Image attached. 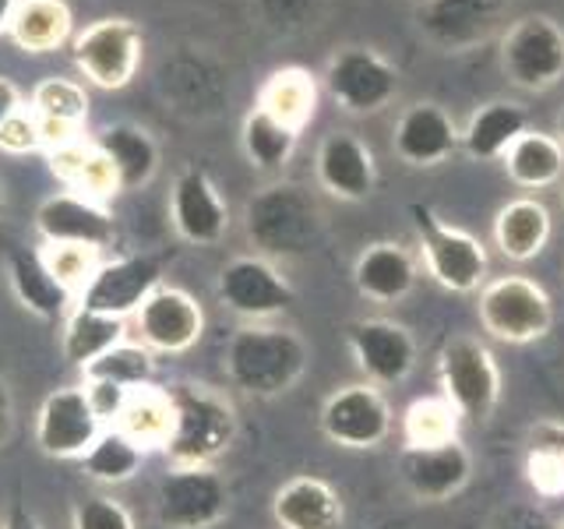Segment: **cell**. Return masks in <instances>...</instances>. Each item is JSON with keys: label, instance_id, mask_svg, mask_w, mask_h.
I'll return each instance as SVG.
<instances>
[{"label": "cell", "instance_id": "cell-1", "mask_svg": "<svg viewBox=\"0 0 564 529\" xmlns=\"http://www.w3.org/2000/svg\"><path fill=\"white\" fill-rule=\"evenodd\" d=\"M311 367V346L296 328L275 322H243L229 332L223 349V375L243 396H286Z\"/></svg>", "mask_w": 564, "mask_h": 529}, {"label": "cell", "instance_id": "cell-2", "mask_svg": "<svg viewBox=\"0 0 564 529\" xmlns=\"http://www.w3.org/2000/svg\"><path fill=\"white\" fill-rule=\"evenodd\" d=\"M243 229L261 258H300L322 240L325 216L307 187L293 181H272L247 198Z\"/></svg>", "mask_w": 564, "mask_h": 529}, {"label": "cell", "instance_id": "cell-3", "mask_svg": "<svg viewBox=\"0 0 564 529\" xmlns=\"http://www.w3.org/2000/svg\"><path fill=\"white\" fill-rule=\"evenodd\" d=\"M173 402V431L166 441L170 466H216L234 449L240 434V420L234 402L208 385L176 381L166 385Z\"/></svg>", "mask_w": 564, "mask_h": 529}, {"label": "cell", "instance_id": "cell-4", "mask_svg": "<svg viewBox=\"0 0 564 529\" xmlns=\"http://www.w3.org/2000/svg\"><path fill=\"white\" fill-rule=\"evenodd\" d=\"M480 328L505 346H533L554 328V300L529 276H494L476 293Z\"/></svg>", "mask_w": 564, "mask_h": 529}, {"label": "cell", "instance_id": "cell-5", "mask_svg": "<svg viewBox=\"0 0 564 529\" xmlns=\"http://www.w3.org/2000/svg\"><path fill=\"white\" fill-rule=\"evenodd\" d=\"M410 219L416 229V244H420V261L427 276L437 282L441 290L469 296L480 293L487 282V247L476 240L469 229H458L445 223L431 205L413 202L410 205Z\"/></svg>", "mask_w": 564, "mask_h": 529}, {"label": "cell", "instance_id": "cell-6", "mask_svg": "<svg viewBox=\"0 0 564 529\" xmlns=\"http://www.w3.org/2000/svg\"><path fill=\"white\" fill-rule=\"evenodd\" d=\"M437 385L458 417L473 423H487L501 406L505 378L494 353L476 335H448L437 349Z\"/></svg>", "mask_w": 564, "mask_h": 529}, {"label": "cell", "instance_id": "cell-7", "mask_svg": "<svg viewBox=\"0 0 564 529\" xmlns=\"http://www.w3.org/2000/svg\"><path fill=\"white\" fill-rule=\"evenodd\" d=\"M229 505L234 490L216 466H170L155 487V519L163 529H216Z\"/></svg>", "mask_w": 564, "mask_h": 529}, {"label": "cell", "instance_id": "cell-8", "mask_svg": "<svg viewBox=\"0 0 564 529\" xmlns=\"http://www.w3.org/2000/svg\"><path fill=\"white\" fill-rule=\"evenodd\" d=\"M317 428L332 441L335 449L346 452H375L392 438L395 417L384 399V388L370 381H349L339 385L322 402Z\"/></svg>", "mask_w": 564, "mask_h": 529}, {"label": "cell", "instance_id": "cell-9", "mask_svg": "<svg viewBox=\"0 0 564 529\" xmlns=\"http://www.w3.org/2000/svg\"><path fill=\"white\" fill-rule=\"evenodd\" d=\"M141 50H145L141 29L128 18H99L70 40V57L82 78L106 93L131 85L141 67Z\"/></svg>", "mask_w": 564, "mask_h": 529}, {"label": "cell", "instance_id": "cell-10", "mask_svg": "<svg viewBox=\"0 0 564 529\" xmlns=\"http://www.w3.org/2000/svg\"><path fill=\"white\" fill-rule=\"evenodd\" d=\"M216 296L229 314L243 322H275L293 307L296 290L269 258L237 255L219 269Z\"/></svg>", "mask_w": 564, "mask_h": 529}, {"label": "cell", "instance_id": "cell-11", "mask_svg": "<svg viewBox=\"0 0 564 529\" xmlns=\"http://www.w3.org/2000/svg\"><path fill=\"white\" fill-rule=\"evenodd\" d=\"M501 67L511 85L543 93L564 78V29L551 14H525L505 32Z\"/></svg>", "mask_w": 564, "mask_h": 529}, {"label": "cell", "instance_id": "cell-12", "mask_svg": "<svg viewBox=\"0 0 564 529\" xmlns=\"http://www.w3.org/2000/svg\"><path fill=\"white\" fill-rule=\"evenodd\" d=\"M346 346L357 360L364 381L378 388H395L420 364V343L402 322L392 317H357L346 325Z\"/></svg>", "mask_w": 564, "mask_h": 529}, {"label": "cell", "instance_id": "cell-13", "mask_svg": "<svg viewBox=\"0 0 564 529\" xmlns=\"http://www.w3.org/2000/svg\"><path fill=\"white\" fill-rule=\"evenodd\" d=\"M325 88L328 96L343 106L346 114H378L399 93V71L388 64L381 53L349 46L339 50L325 67Z\"/></svg>", "mask_w": 564, "mask_h": 529}, {"label": "cell", "instance_id": "cell-14", "mask_svg": "<svg viewBox=\"0 0 564 529\" xmlns=\"http://www.w3.org/2000/svg\"><path fill=\"white\" fill-rule=\"evenodd\" d=\"M102 434V420L96 417L82 385H64L40 402L35 413V449L46 458H82Z\"/></svg>", "mask_w": 564, "mask_h": 529}, {"label": "cell", "instance_id": "cell-15", "mask_svg": "<svg viewBox=\"0 0 564 529\" xmlns=\"http://www.w3.org/2000/svg\"><path fill=\"white\" fill-rule=\"evenodd\" d=\"M163 287V261L155 255H123L102 261L78 293V307L110 314V317H134V311Z\"/></svg>", "mask_w": 564, "mask_h": 529}, {"label": "cell", "instance_id": "cell-16", "mask_svg": "<svg viewBox=\"0 0 564 529\" xmlns=\"http://www.w3.org/2000/svg\"><path fill=\"white\" fill-rule=\"evenodd\" d=\"M399 484L420 505H445L458 498L473 481V452L463 445V438L448 445L431 449H402L399 452Z\"/></svg>", "mask_w": 564, "mask_h": 529}, {"label": "cell", "instance_id": "cell-17", "mask_svg": "<svg viewBox=\"0 0 564 529\" xmlns=\"http://www.w3.org/2000/svg\"><path fill=\"white\" fill-rule=\"evenodd\" d=\"M138 343L152 353H187L202 343L205 335V311L187 290L181 287H159L145 304L134 311Z\"/></svg>", "mask_w": 564, "mask_h": 529}, {"label": "cell", "instance_id": "cell-18", "mask_svg": "<svg viewBox=\"0 0 564 529\" xmlns=\"http://www.w3.org/2000/svg\"><path fill=\"white\" fill-rule=\"evenodd\" d=\"M35 229L43 244H82L93 251H106L117 244L113 212L78 191H57L35 208Z\"/></svg>", "mask_w": 564, "mask_h": 529}, {"label": "cell", "instance_id": "cell-19", "mask_svg": "<svg viewBox=\"0 0 564 529\" xmlns=\"http://www.w3.org/2000/svg\"><path fill=\"white\" fill-rule=\"evenodd\" d=\"M170 219L173 229L187 244H219L229 229V205L223 202L219 187L202 166H187L170 191Z\"/></svg>", "mask_w": 564, "mask_h": 529}, {"label": "cell", "instance_id": "cell-20", "mask_svg": "<svg viewBox=\"0 0 564 529\" xmlns=\"http://www.w3.org/2000/svg\"><path fill=\"white\" fill-rule=\"evenodd\" d=\"M508 0H423L416 25L434 46L469 50L498 29Z\"/></svg>", "mask_w": 564, "mask_h": 529}, {"label": "cell", "instance_id": "cell-21", "mask_svg": "<svg viewBox=\"0 0 564 529\" xmlns=\"http://www.w3.org/2000/svg\"><path fill=\"white\" fill-rule=\"evenodd\" d=\"M314 176L317 187L339 202H364L375 194L378 184V163L357 134L335 131L328 134L314 155Z\"/></svg>", "mask_w": 564, "mask_h": 529}, {"label": "cell", "instance_id": "cell-22", "mask_svg": "<svg viewBox=\"0 0 564 529\" xmlns=\"http://www.w3.org/2000/svg\"><path fill=\"white\" fill-rule=\"evenodd\" d=\"M272 522L279 529H343L346 501L325 476L296 473L272 494Z\"/></svg>", "mask_w": 564, "mask_h": 529}, {"label": "cell", "instance_id": "cell-23", "mask_svg": "<svg viewBox=\"0 0 564 529\" xmlns=\"http://www.w3.org/2000/svg\"><path fill=\"white\" fill-rule=\"evenodd\" d=\"M463 145V131L455 128L452 117L441 110L437 102H413L405 106L402 117L395 120L392 134V152L405 166L427 170L445 163L455 149Z\"/></svg>", "mask_w": 564, "mask_h": 529}, {"label": "cell", "instance_id": "cell-24", "mask_svg": "<svg viewBox=\"0 0 564 529\" xmlns=\"http://www.w3.org/2000/svg\"><path fill=\"white\" fill-rule=\"evenodd\" d=\"M420 264L410 247L395 240H375L352 261V287L370 304H402L416 290Z\"/></svg>", "mask_w": 564, "mask_h": 529}, {"label": "cell", "instance_id": "cell-25", "mask_svg": "<svg viewBox=\"0 0 564 529\" xmlns=\"http://www.w3.org/2000/svg\"><path fill=\"white\" fill-rule=\"evenodd\" d=\"M554 234V219H551V208H546L540 198H511L505 202L498 212H494V226H490V237L494 247L508 258V261H533L546 251Z\"/></svg>", "mask_w": 564, "mask_h": 529}, {"label": "cell", "instance_id": "cell-26", "mask_svg": "<svg viewBox=\"0 0 564 529\" xmlns=\"http://www.w3.org/2000/svg\"><path fill=\"white\" fill-rule=\"evenodd\" d=\"M8 279H11L14 300L29 314L40 317V322H61L70 307V296H75L46 269L43 255L29 251V247H14L8 255Z\"/></svg>", "mask_w": 564, "mask_h": 529}, {"label": "cell", "instance_id": "cell-27", "mask_svg": "<svg viewBox=\"0 0 564 529\" xmlns=\"http://www.w3.org/2000/svg\"><path fill=\"white\" fill-rule=\"evenodd\" d=\"M522 476L536 501L564 498V420H536L525 431Z\"/></svg>", "mask_w": 564, "mask_h": 529}, {"label": "cell", "instance_id": "cell-28", "mask_svg": "<svg viewBox=\"0 0 564 529\" xmlns=\"http://www.w3.org/2000/svg\"><path fill=\"white\" fill-rule=\"evenodd\" d=\"M93 145L110 159V166L120 181V191L145 187L159 170V145L149 131L134 128V123H110L102 128Z\"/></svg>", "mask_w": 564, "mask_h": 529}, {"label": "cell", "instance_id": "cell-29", "mask_svg": "<svg viewBox=\"0 0 564 529\" xmlns=\"http://www.w3.org/2000/svg\"><path fill=\"white\" fill-rule=\"evenodd\" d=\"M508 170V181L522 191H543L554 187L564 176V145L557 134L543 131H522L501 155Z\"/></svg>", "mask_w": 564, "mask_h": 529}, {"label": "cell", "instance_id": "cell-30", "mask_svg": "<svg viewBox=\"0 0 564 529\" xmlns=\"http://www.w3.org/2000/svg\"><path fill=\"white\" fill-rule=\"evenodd\" d=\"M113 428L128 434L141 449H166L170 431H173V402L166 385H141L131 388L123 399V410L113 420Z\"/></svg>", "mask_w": 564, "mask_h": 529}, {"label": "cell", "instance_id": "cell-31", "mask_svg": "<svg viewBox=\"0 0 564 529\" xmlns=\"http://www.w3.org/2000/svg\"><path fill=\"white\" fill-rule=\"evenodd\" d=\"M8 35L25 53H53L70 40V8L64 0H18Z\"/></svg>", "mask_w": 564, "mask_h": 529}, {"label": "cell", "instance_id": "cell-32", "mask_svg": "<svg viewBox=\"0 0 564 529\" xmlns=\"http://www.w3.org/2000/svg\"><path fill=\"white\" fill-rule=\"evenodd\" d=\"M522 131H529V117L522 106L508 99H494L469 117L463 131V149L469 159H480V163L484 159H501Z\"/></svg>", "mask_w": 564, "mask_h": 529}, {"label": "cell", "instance_id": "cell-33", "mask_svg": "<svg viewBox=\"0 0 564 529\" xmlns=\"http://www.w3.org/2000/svg\"><path fill=\"white\" fill-rule=\"evenodd\" d=\"M50 170L61 176V181L85 194V198H110V194H120V181L106 159L93 141H75V145L53 149L50 152Z\"/></svg>", "mask_w": 564, "mask_h": 529}, {"label": "cell", "instance_id": "cell-34", "mask_svg": "<svg viewBox=\"0 0 564 529\" xmlns=\"http://www.w3.org/2000/svg\"><path fill=\"white\" fill-rule=\"evenodd\" d=\"M254 106L269 110L282 123H290L293 131H304L317 110V85L304 67H279L261 85Z\"/></svg>", "mask_w": 564, "mask_h": 529}, {"label": "cell", "instance_id": "cell-35", "mask_svg": "<svg viewBox=\"0 0 564 529\" xmlns=\"http://www.w3.org/2000/svg\"><path fill=\"white\" fill-rule=\"evenodd\" d=\"M296 141H300V131H293L290 123H282L269 110H261V106H254V110L243 117L240 149L247 155V163L261 173H275L286 166L296 152Z\"/></svg>", "mask_w": 564, "mask_h": 529}, {"label": "cell", "instance_id": "cell-36", "mask_svg": "<svg viewBox=\"0 0 564 529\" xmlns=\"http://www.w3.org/2000/svg\"><path fill=\"white\" fill-rule=\"evenodd\" d=\"M458 431H463V417L441 392L413 399L399 417L402 449L448 445V441H458Z\"/></svg>", "mask_w": 564, "mask_h": 529}, {"label": "cell", "instance_id": "cell-37", "mask_svg": "<svg viewBox=\"0 0 564 529\" xmlns=\"http://www.w3.org/2000/svg\"><path fill=\"white\" fill-rule=\"evenodd\" d=\"M141 463H145V449L134 445V441L117 428H102L96 445L78 458L82 473L102 487L131 484L141 469Z\"/></svg>", "mask_w": 564, "mask_h": 529}, {"label": "cell", "instance_id": "cell-38", "mask_svg": "<svg viewBox=\"0 0 564 529\" xmlns=\"http://www.w3.org/2000/svg\"><path fill=\"white\" fill-rule=\"evenodd\" d=\"M117 343H123V317L96 314V311H85V307H75L67 314L64 339H61L67 364L85 367L96 357H102L106 349H113Z\"/></svg>", "mask_w": 564, "mask_h": 529}, {"label": "cell", "instance_id": "cell-39", "mask_svg": "<svg viewBox=\"0 0 564 529\" xmlns=\"http://www.w3.org/2000/svg\"><path fill=\"white\" fill-rule=\"evenodd\" d=\"M152 378H155V353L149 346L128 343V339L82 367V381H110L120 388L152 385Z\"/></svg>", "mask_w": 564, "mask_h": 529}, {"label": "cell", "instance_id": "cell-40", "mask_svg": "<svg viewBox=\"0 0 564 529\" xmlns=\"http://www.w3.org/2000/svg\"><path fill=\"white\" fill-rule=\"evenodd\" d=\"M32 114L40 120H57L67 123V128H85L88 120V93L85 85H78L75 78H43L32 88Z\"/></svg>", "mask_w": 564, "mask_h": 529}, {"label": "cell", "instance_id": "cell-41", "mask_svg": "<svg viewBox=\"0 0 564 529\" xmlns=\"http://www.w3.org/2000/svg\"><path fill=\"white\" fill-rule=\"evenodd\" d=\"M40 255L46 261V269L57 276V282H64L70 293H82L85 282L99 269V251L82 244H43Z\"/></svg>", "mask_w": 564, "mask_h": 529}, {"label": "cell", "instance_id": "cell-42", "mask_svg": "<svg viewBox=\"0 0 564 529\" xmlns=\"http://www.w3.org/2000/svg\"><path fill=\"white\" fill-rule=\"evenodd\" d=\"M70 529H138L134 516L110 494H93L82 498L70 511Z\"/></svg>", "mask_w": 564, "mask_h": 529}, {"label": "cell", "instance_id": "cell-43", "mask_svg": "<svg viewBox=\"0 0 564 529\" xmlns=\"http://www.w3.org/2000/svg\"><path fill=\"white\" fill-rule=\"evenodd\" d=\"M490 529H557V519L543 501H511L494 516Z\"/></svg>", "mask_w": 564, "mask_h": 529}, {"label": "cell", "instance_id": "cell-44", "mask_svg": "<svg viewBox=\"0 0 564 529\" xmlns=\"http://www.w3.org/2000/svg\"><path fill=\"white\" fill-rule=\"evenodd\" d=\"M0 149L4 152H14V155H25V152H35L43 149V138H40V120L29 110H18L4 128H0Z\"/></svg>", "mask_w": 564, "mask_h": 529}, {"label": "cell", "instance_id": "cell-45", "mask_svg": "<svg viewBox=\"0 0 564 529\" xmlns=\"http://www.w3.org/2000/svg\"><path fill=\"white\" fill-rule=\"evenodd\" d=\"M82 388H85L88 402H93L96 417L102 420V428H106V423L113 428V420L120 417L123 399H128L131 388H120V385H110V381H82Z\"/></svg>", "mask_w": 564, "mask_h": 529}, {"label": "cell", "instance_id": "cell-46", "mask_svg": "<svg viewBox=\"0 0 564 529\" xmlns=\"http://www.w3.org/2000/svg\"><path fill=\"white\" fill-rule=\"evenodd\" d=\"M11 431H14V399L8 378H0V449L11 441Z\"/></svg>", "mask_w": 564, "mask_h": 529}, {"label": "cell", "instance_id": "cell-47", "mask_svg": "<svg viewBox=\"0 0 564 529\" xmlns=\"http://www.w3.org/2000/svg\"><path fill=\"white\" fill-rule=\"evenodd\" d=\"M18 110H22V93H18V85L11 78L0 75V128H4Z\"/></svg>", "mask_w": 564, "mask_h": 529}, {"label": "cell", "instance_id": "cell-48", "mask_svg": "<svg viewBox=\"0 0 564 529\" xmlns=\"http://www.w3.org/2000/svg\"><path fill=\"white\" fill-rule=\"evenodd\" d=\"M4 529H43V522L35 519L29 508L14 505V508L8 511V519H4Z\"/></svg>", "mask_w": 564, "mask_h": 529}, {"label": "cell", "instance_id": "cell-49", "mask_svg": "<svg viewBox=\"0 0 564 529\" xmlns=\"http://www.w3.org/2000/svg\"><path fill=\"white\" fill-rule=\"evenodd\" d=\"M14 4H18V0H0V35H8V25H11Z\"/></svg>", "mask_w": 564, "mask_h": 529}, {"label": "cell", "instance_id": "cell-50", "mask_svg": "<svg viewBox=\"0 0 564 529\" xmlns=\"http://www.w3.org/2000/svg\"><path fill=\"white\" fill-rule=\"evenodd\" d=\"M557 141L564 145V110H561V117H557Z\"/></svg>", "mask_w": 564, "mask_h": 529}, {"label": "cell", "instance_id": "cell-51", "mask_svg": "<svg viewBox=\"0 0 564 529\" xmlns=\"http://www.w3.org/2000/svg\"><path fill=\"white\" fill-rule=\"evenodd\" d=\"M0 208H4V191H0Z\"/></svg>", "mask_w": 564, "mask_h": 529}, {"label": "cell", "instance_id": "cell-52", "mask_svg": "<svg viewBox=\"0 0 564 529\" xmlns=\"http://www.w3.org/2000/svg\"><path fill=\"white\" fill-rule=\"evenodd\" d=\"M557 529H564V516H561V519H557Z\"/></svg>", "mask_w": 564, "mask_h": 529}, {"label": "cell", "instance_id": "cell-53", "mask_svg": "<svg viewBox=\"0 0 564 529\" xmlns=\"http://www.w3.org/2000/svg\"><path fill=\"white\" fill-rule=\"evenodd\" d=\"M561 202H564V191H561Z\"/></svg>", "mask_w": 564, "mask_h": 529}, {"label": "cell", "instance_id": "cell-54", "mask_svg": "<svg viewBox=\"0 0 564 529\" xmlns=\"http://www.w3.org/2000/svg\"><path fill=\"white\" fill-rule=\"evenodd\" d=\"M375 529H384V526H375Z\"/></svg>", "mask_w": 564, "mask_h": 529}]
</instances>
